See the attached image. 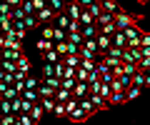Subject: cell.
<instances>
[{
  "label": "cell",
  "mask_w": 150,
  "mask_h": 125,
  "mask_svg": "<svg viewBox=\"0 0 150 125\" xmlns=\"http://www.w3.org/2000/svg\"><path fill=\"white\" fill-rule=\"evenodd\" d=\"M135 23H138V18L130 15V13H123V10L115 13V25H118V30H125V28L135 25Z\"/></svg>",
  "instance_id": "cell-1"
},
{
  "label": "cell",
  "mask_w": 150,
  "mask_h": 125,
  "mask_svg": "<svg viewBox=\"0 0 150 125\" xmlns=\"http://www.w3.org/2000/svg\"><path fill=\"white\" fill-rule=\"evenodd\" d=\"M18 95H20V93H18V90H15V88H13V85H10V88H8V90H5V93H3V98H8V100H13V98H18Z\"/></svg>",
  "instance_id": "cell-37"
},
{
  "label": "cell",
  "mask_w": 150,
  "mask_h": 125,
  "mask_svg": "<svg viewBox=\"0 0 150 125\" xmlns=\"http://www.w3.org/2000/svg\"><path fill=\"white\" fill-rule=\"evenodd\" d=\"M38 85H40V83H38V78L28 73V75H25V88H38Z\"/></svg>",
  "instance_id": "cell-33"
},
{
  "label": "cell",
  "mask_w": 150,
  "mask_h": 125,
  "mask_svg": "<svg viewBox=\"0 0 150 125\" xmlns=\"http://www.w3.org/2000/svg\"><path fill=\"white\" fill-rule=\"evenodd\" d=\"M112 45H118V48H125V45H128V35H125V30H118V33L112 35Z\"/></svg>",
  "instance_id": "cell-12"
},
{
  "label": "cell",
  "mask_w": 150,
  "mask_h": 125,
  "mask_svg": "<svg viewBox=\"0 0 150 125\" xmlns=\"http://www.w3.org/2000/svg\"><path fill=\"white\" fill-rule=\"evenodd\" d=\"M135 3H138V5H148L150 0H135Z\"/></svg>",
  "instance_id": "cell-42"
},
{
  "label": "cell",
  "mask_w": 150,
  "mask_h": 125,
  "mask_svg": "<svg viewBox=\"0 0 150 125\" xmlns=\"http://www.w3.org/2000/svg\"><path fill=\"white\" fill-rule=\"evenodd\" d=\"M145 88H150V73L145 75Z\"/></svg>",
  "instance_id": "cell-41"
},
{
  "label": "cell",
  "mask_w": 150,
  "mask_h": 125,
  "mask_svg": "<svg viewBox=\"0 0 150 125\" xmlns=\"http://www.w3.org/2000/svg\"><path fill=\"white\" fill-rule=\"evenodd\" d=\"M30 115H33V120H35V123H38L40 118H43V115H45V108H43V103H33V108H30Z\"/></svg>",
  "instance_id": "cell-13"
},
{
  "label": "cell",
  "mask_w": 150,
  "mask_h": 125,
  "mask_svg": "<svg viewBox=\"0 0 150 125\" xmlns=\"http://www.w3.org/2000/svg\"><path fill=\"white\" fill-rule=\"evenodd\" d=\"M110 93H112V88H110V83H103V85H100V95H103V98H110Z\"/></svg>",
  "instance_id": "cell-35"
},
{
  "label": "cell",
  "mask_w": 150,
  "mask_h": 125,
  "mask_svg": "<svg viewBox=\"0 0 150 125\" xmlns=\"http://www.w3.org/2000/svg\"><path fill=\"white\" fill-rule=\"evenodd\" d=\"M68 118L73 120V123H85V120L90 118V113H88V110L83 108L80 103H78V108H75V110H70V113H68Z\"/></svg>",
  "instance_id": "cell-4"
},
{
  "label": "cell",
  "mask_w": 150,
  "mask_h": 125,
  "mask_svg": "<svg viewBox=\"0 0 150 125\" xmlns=\"http://www.w3.org/2000/svg\"><path fill=\"white\" fill-rule=\"evenodd\" d=\"M33 5H35V13H38L40 8H45V5H48V0H33Z\"/></svg>",
  "instance_id": "cell-39"
},
{
  "label": "cell",
  "mask_w": 150,
  "mask_h": 125,
  "mask_svg": "<svg viewBox=\"0 0 150 125\" xmlns=\"http://www.w3.org/2000/svg\"><path fill=\"white\" fill-rule=\"evenodd\" d=\"M80 23H83V25H88V23H95V15H93L88 8H83V13H80Z\"/></svg>",
  "instance_id": "cell-26"
},
{
  "label": "cell",
  "mask_w": 150,
  "mask_h": 125,
  "mask_svg": "<svg viewBox=\"0 0 150 125\" xmlns=\"http://www.w3.org/2000/svg\"><path fill=\"white\" fill-rule=\"evenodd\" d=\"M73 95H75V98H85V95H90V85H88L85 80H78V85L73 88Z\"/></svg>",
  "instance_id": "cell-7"
},
{
  "label": "cell",
  "mask_w": 150,
  "mask_h": 125,
  "mask_svg": "<svg viewBox=\"0 0 150 125\" xmlns=\"http://www.w3.org/2000/svg\"><path fill=\"white\" fill-rule=\"evenodd\" d=\"M3 70H5V73H15L18 70V63H15V60H5V58H3Z\"/></svg>",
  "instance_id": "cell-27"
},
{
  "label": "cell",
  "mask_w": 150,
  "mask_h": 125,
  "mask_svg": "<svg viewBox=\"0 0 150 125\" xmlns=\"http://www.w3.org/2000/svg\"><path fill=\"white\" fill-rule=\"evenodd\" d=\"M53 40L55 43H63V40H68V28H60V25H53Z\"/></svg>",
  "instance_id": "cell-11"
},
{
  "label": "cell",
  "mask_w": 150,
  "mask_h": 125,
  "mask_svg": "<svg viewBox=\"0 0 150 125\" xmlns=\"http://www.w3.org/2000/svg\"><path fill=\"white\" fill-rule=\"evenodd\" d=\"M20 55H23V50H15V48H10V45L3 48V58H5V60H15V63H18Z\"/></svg>",
  "instance_id": "cell-10"
},
{
  "label": "cell",
  "mask_w": 150,
  "mask_h": 125,
  "mask_svg": "<svg viewBox=\"0 0 150 125\" xmlns=\"http://www.w3.org/2000/svg\"><path fill=\"white\" fill-rule=\"evenodd\" d=\"M112 20H115V13H108V10H103L100 15L95 18V23H98V25H105V23H112Z\"/></svg>",
  "instance_id": "cell-16"
},
{
  "label": "cell",
  "mask_w": 150,
  "mask_h": 125,
  "mask_svg": "<svg viewBox=\"0 0 150 125\" xmlns=\"http://www.w3.org/2000/svg\"><path fill=\"white\" fill-rule=\"evenodd\" d=\"M55 75V63H43V78Z\"/></svg>",
  "instance_id": "cell-31"
},
{
  "label": "cell",
  "mask_w": 150,
  "mask_h": 125,
  "mask_svg": "<svg viewBox=\"0 0 150 125\" xmlns=\"http://www.w3.org/2000/svg\"><path fill=\"white\" fill-rule=\"evenodd\" d=\"M78 3H80L83 8H88V5H93V3H95V0H78Z\"/></svg>",
  "instance_id": "cell-40"
},
{
  "label": "cell",
  "mask_w": 150,
  "mask_h": 125,
  "mask_svg": "<svg viewBox=\"0 0 150 125\" xmlns=\"http://www.w3.org/2000/svg\"><path fill=\"white\" fill-rule=\"evenodd\" d=\"M38 93H40V98H45V95H55V88H50L48 83H40V85H38Z\"/></svg>",
  "instance_id": "cell-21"
},
{
  "label": "cell",
  "mask_w": 150,
  "mask_h": 125,
  "mask_svg": "<svg viewBox=\"0 0 150 125\" xmlns=\"http://www.w3.org/2000/svg\"><path fill=\"white\" fill-rule=\"evenodd\" d=\"M103 10H108V13H118L120 8H118V0H103Z\"/></svg>",
  "instance_id": "cell-25"
},
{
  "label": "cell",
  "mask_w": 150,
  "mask_h": 125,
  "mask_svg": "<svg viewBox=\"0 0 150 125\" xmlns=\"http://www.w3.org/2000/svg\"><path fill=\"white\" fill-rule=\"evenodd\" d=\"M108 103H110V105H123V103H125V90H120V93H110Z\"/></svg>",
  "instance_id": "cell-15"
},
{
  "label": "cell",
  "mask_w": 150,
  "mask_h": 125,
  "mask_svg": "<svg viewBox=\"0 0 150 125\" xmlns=\"http://www.w3.org/2000/svg\"><path fill=\"white\" fill-rule=\"evenodd\" d=\"M138 68H140V70H148V68H150V53H145L143 58H140V63H138Z\"/></svg>",
  "instance_id": "cell-32"
},
{
  "label": "cell",
  "mask_w": 150,
  "mask_h": 125,
  "mask_svg": "<svg viewBox=\"0 0 150 125\" xmlns=\"http://www.w3.org/2000/svg\"><path fill=\"white\" fill-rule=\"evenodd\" d=\"M60 58H63V55H60V53H58L55 48H50L48 53H43V60H45V63H58Z\"/></svg>",
  "instance_id": "cell-18"
},
{
  "label": "cell",
  "mask_w": 150,
  "mask_h": 125,
  "mask_svg": "<svg viewBox=\"0 0 150 125\" xmlns=\"http://www.w3.org/2000/svg\"><path fill=\"white\" fill-rule=\"evenodd\" d=\"M40 103H43L45 113H53L55 110V95H45V98H40Z\"/></svg>",
  "instance_id": "cell-17"
},
{
  "label": "cell",
  "mask_w": 150,
  "mask_h": 125,
  "mask_svg": "<svg viewBox=\"0 0 150 125\" xmlns=\"http://www.w3.org/2000/svg\"><path fill=\"white\" fill-rule=\"evenodd\" d=\"M98 28H100V33H105V35H115V33H118L115 20H112V23H105V25H98Z\"/></svg>",
  "instance_id": "cell-20"
},
{
  "label": "cell",
  "mask_w": 150,
  "mask_h": 125,
  "mask_svg": "<svg viewBox=\"0 0 150 125\" xmlns=\"http://www.w3.org/2000/svg\"><path fill=\"white\" fill-rule=\"evenodd\" d=\"M98 48H100V53H108V50L112 48V35L98 33Z\"/></svg>",
  "instance_id": "cell-6"
},
{
  "label": "cell",
  "mask_w": 150,
  "mask_h": 125,
  "mask_svg": "<svg viewBox=\"0 0 150 125\" xmlns=\"http://www.w3.org/2000/svg\"><path fill=\"white\" fill-rule=\"evenodd\" d=\"M88 85H90V93H100L103 80H100V78H98V80H88Z\"/></svg>",
  "instance_id": "cell-36"
},
{
  "label": "cell",
  "mask_w": 150,
  "mask_h": 125,
  "mask_svg": "<svg viewBox=\"0 0 150 125\" xmlns=\"http://www.w3.org/2000/svg\"><path fill=\"white\" fill-rule=\"evenodd\" d=\"M53 115H58V118H68V105L55 100V110H53Z\"/></svg>",
  "instance_id": "cell-23"
},
{
  "label": "cell",
  "mask_w": 150,
  "mask_h": 125,
  "mask_svg": "<svg viewBox=\"0 0 150 125\" xmlns=\"http://www.w3.org/2000/svg\"><path fill=\"white\" fill-rule=\"evenodd\" d=\"M0 100H3V93H0Z\"/></svg>",
  "instance_id": "cell-43"
},
{
  "label": "cell",
  "mask_w": 150,
  "mask_h": 125,
  "mask_svg": "<svg viewBox=\"0 0 150 125\" xmlns=\"http://www.w3.org/2000/svg\"><path fill=\"white\" fill-rule=\"evenodd\" d=\"M35 48H38V53H48L50 48H55V40H50V38H38Z\"/></svg>",
  "instance_id": "cell-9"
},
{
  "label": "cell",
  "mask_w": 150,
  "mask_h": 125,
  "mask_svg": "<svg viewBox=\"0 0 150 125\" xmlns=\"http://www.w3.org/2000/svg\"><path fill=\"white\" fill-rule=\"evenodd\" d=\"M18 70H20V73H30V58H28L25 53L18 58Z\"/></svg>",
  "instance_id": "cell-14"
},
{
  "label": "cell",
  "mask_w": 150,
  "mask_h": 125,
  "mask_svg": "<svg viewBox=\"0 0 150 125\" xmlns=\"http://www.w3.org/2000/svg\"><path fill=\"white\" fill-rule=\"evenodd\" d=\"M140 48H150V33H143V35H140Z\"/></svg>",
  "instance_id": "cell-38"
},
{
  "label": "cell",
  "mask_w": 150,
  "mask_h": 125,
  "mask_svg": "<svg viewBox=\"0 0 150 125\" xmlns=\"http://www.w3.org/2000/svg\"><path fill=\"white\" fill-rule=\"evenodd\" d=\"M68 40H70V43H75V45H83V40H85V38H83V33H68Z\"/></svg>",
  "instance_id": "cell-30"
},
{
  "label": "cell",
  "mask_w": 150,
  "mask_h": 125,
  "mask_svg": "<svg viewBox=\"0 0 150 125\" xmlns=\"http://www.w3.org/2000/svg\"><path fill=\"white\" fill-rule=\"evenodd\" d=\"M23 23H25L28 30H33V28L40 25V23H38V15H35V13H33V15H25V18H23Z\"/></svg>",
  "instance_id": "cell-24"
},
{
  "label": "cell",
  "mask_w": 150,
  "mask_h": 125,
  "mask_svg": "<svg viewBox=\"0 0 150 125\" xmlns=\"http://www.w3.org/2000/svg\"><path fill=\"white\" fill-rule=\"evenodd\" d=\"M140 58H143V50L140 48H133V45H125L123 48V60L125 63H140Z\"/></svg>",
  "instance_id": "cell-3"
},
{
  "label": "cell",
  "mask_w": 150,
  "mask_h": 125,
  "mask_svg": "<svg viewBox=\"0 0 150 125\" xmlns=\"http://www.w3.org/2000/svg\"><path fill=\"white\" fill-rule=\"evenodd\" d=\"M53 30H55L53 25H43V30H40V38H50V40H53Z\"/></svg>",
  "instance_id": "cell-34"
},
{
  "label": "cell",
  "mask_w": 150,
  "mask_h": 125,
  "mask_svg": "<svg viewBox=\"0 0 150 125\" xmlns=\"http://www.w3.org/2000/svg\"><path fill=\"white\" fill-rule=\"evenodd\" d=\"M13 33L18 35V40H25V35H28L25 23H23V20H13Z\"/></svg>",
  "instance_id": "cell-8"
},
{
  "label": "cell",
  "mask_w": 150,
  "mask_h": 125,
  "mask_svg": "<svg viewBox=\"0 0 150 125\" xmlns=\"http://www.w3.org/2000/svg\"><path fill=\"white\" fill-rule=\"evenodd\" d=\"M145 75H148V73L138 68V73L133 75V85H138V88H145Z\"/></svg>",
  "instance_id": "cell-19"
},
{
  "label": "cell",
  "mask_w": 150,
  "mask_h": 125,
  "mask_svg": "<svg viewBox=\"0 0 150 125\" xmlns=\"http://www.w3.org/2000/svg\"><path fill=\"white\" fill-rule=\"evenodd\" d=\"M125 35H128V45H133V48H140V35H143V30L138 28V23L130 28H125Z\"/></svg>",
  "instance_id": "cell-2"
},
{
  "label": "cell",
  "mask_w": 150,
  "mask_h": 125,
  "mask_svg": "<svg viewBox=\"0 0 150 125\" xmlns=\"http://www.w3.org/2000/svg\"><path fill=\"white\" fill-rule=\"evenodd\" d=\"M123 73L135 75V73H138V63H125V60H123Z\"/></svg>",
  "instance_id": "cell-28"
},
{
  "label": "cell",
  "mask_w": 150,
  "mask_h": 125,
  "mask_svg": "<svg viewBox=\"0 0 150 125\" xmlns=\"http://www.w3.org/2000/svg\"><path fill=\"white\" fill-rule=\"evenodd\" d=\"M75 78H78V80H90V70H85V68H78V70H75Z\"/></svg>",
  "instance_id": "cell-29"
},
{
  "label": "cell",
  "mask_w": 150,
  "mask_h": 125,
  "mask_svg": "<svg viewBox=\"0 0 150 125\" xmlns=\"http://www.w3.org/2000/svg\"><path fill=\"white\" fill-rule=\"evenodd\" d=\"M138 95H140V88H138V85H130L128 90H125V103H130V100H135Z\"/></svg>",
  "instance_id": "cell-22"
},
{
  "label": "cell",
  "mask_w": 150,
  "mask_h": 125,
  "mask_svg": "<svg viewBox=\"0 0 150 125\" xmlns=\"http://www.w3.org/2000/svg\"><path fill=\"white\" fill-rule=\"evenodd\" d=\"M38 15V23H40V25H48L50 20H55V10L50 5H45V8H40V10L35 13Z\"/></svg>",
  "instance_id": "cell-5"
}]
</instances>
